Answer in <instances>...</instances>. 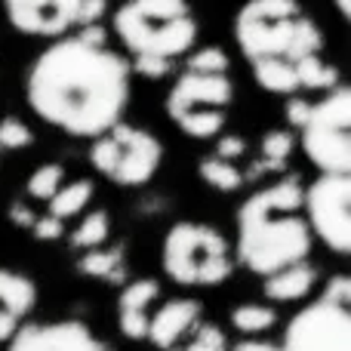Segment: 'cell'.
I'll return each mask as SVG.
<instances>
[{
    "mask_svg": "<svg viewBox=\"0 0 351 351\" xmlns=\"http://www.w3.org/2000/svg\"><path fill=\"white\" fill-rule=\"evenodd\" d=\"M197 173H200V179H204L206 185H213L216 191H237V188L243 185V179H247V176L237 170L234 160L219 158V154H210V158L200 160Z\"/></svg>",
    "mask_w": 351,
    "mask_h": 351,
    "instance_id": "obj_20",
    "label": "cell"
},
{
    "mask_svg": "<svg viewBox=\"0 0 351 351\" xmlns=\"http://www.w3.org/2000/svg\"><path fill=\"white\" fill-rule=\"evenodd\" d=\"M31 142H34V136H31V130L19 117H3L0 121V148L19 152V148H28Z\"/></svg>",
    "mask_w": 351,
    "mask_h": 351,
    "instance_id": "obj_27",
    "label": "cell"
},
{
    "mask_svg": "<svg viewBox=\"0 0 351 351\" xmlns=\"http://www.w3.org/2000/svg\"><path fill=\"white\" fill-rule=\"evenodd\" d=\"M93 182L90 179H77V182H62L59 188H56V194L47 200V213L49 216H56V219H71V216H77L80 210H86L90 206V200H93Z\"/></svg>",
    "mask_w": 351,
    "mask_h": 351,
    "instance_id": "obj_18",
    "label": "cell"
},
{
    "mask_svg": "<svg viewBox=\"0 0 351 351\" xmlns=\"http://www.w3.org/2000/svg\"><path fill=\"white\" fill-rule=\"evenodd\" d=\"M290 152H293V136L287 133V130H271V133H265V139H262V164L256 167V170H250V176H259L262 170L280 167L290 158Z\"/></svg>",
    "mask_w": 351,
    "mask_h": 351,
    "instance_id": "obj_24",
    "label": "cell"
},
{
    "mask_svg": "<svg viewBox=\"0 0 351 351\" xmlns=\"http://www.w3.org/2000/svg\"><path fill=\"white\" fill-rule=\"evenodd\" d=\"M10 219H12V222H16V225H22V228H31V222H34V213H31V210H25V204H12L10 206Z\"/></svg>",
    "mask_w": 351,
    "mask_h": 351,
    "instance_id": "obj_35",
    "label": "cell"
},
{
    "mask_svg": "<svg viewBox=\"0 0 351 351\" xmlns=\"http://www.w3.org/2000/svg\"><path fill=\"white\" fill-rule=\"evenodd\" d=\"M185 68H194V71H228V56L219 47H204L188 56Z\"/></svg>",
    "mask_w": 351,
    "mask_h": 351,
    "instance_id": "obj_28",
    "label": "cell"
},
{
    "mask_svg": "<svg viewBox=\"0 0 351 351\" xmlns=\"http://www.w3.org/2000/svg\"><path fill=\"white\" fill-rule=\"evenodd\" d=\"M62 182H65V167L62 164H43V167H37V170L28 176V194L47 204Z\"/></svg>",
    "mask_w": 351,
    "mask_h": 351,
    "instance_id": "obj_25",
    "label": "cell"
},
{
    "mask_svg": "<svg viewBox=\"0 0 351 351\" xmlns=\"http://www.w3.org/2000/svg\"><path fill=\"white\" fill-rule=\"evenodd\" d=\"M336 10H339L342 19H348L351 16V0H336Z\"/></svg>",
    "mask_w": 351,
    "mask_h": 351,
    "instance_id": "obj_37",
    "label": "cell"
},
{
    "mask_svg": "<svg viewBox=\"0 0 351 351\" xmlns=\"http://www.w3.org/2000/svg\"><path fill=\"white\" fill-rule=\"evenodd\" d=\"M315 278H317L315 268H311L305 259H299V262H290V265L278 268V271L265 274L262 290H265V296L271 299V302H296V299H302L311 293Z\"/></svg>",
    "mask_w": 351,
    "mask_h": 351,
    "instance_id": "obj_16",
    "label": "cell"
},
{
    "mask_svg": "<svg viewBox=\"0 0 351 351\" xmlns=\"http://www.w3.org/2000/svg\"><path fill=\"white\" fill-rule=\"evenodd\" d=\"M133 71L142 77H167L173 71V59H160V56H133Z\"/></svg>",
    "mask_w": 351,
    "mask_h": 351,
    "instance_id": "obj_29",
    "label": "cell"
},
{
    "mask_svg": "<svg viewBox=\"0 0 351 351\" xmlns=\"http://www.w3.org/2000/svg\"><path fill=\"white\" fill-rule=\"evenodd\" d=\"M111 234V219L105 210H93L84 216V222L74 228L71 234V243L74 247H84V250H93V247H102Z\"/></svg>",
    "mask_w": 351,
    "mask_h": 351,
    "instance_id": "obj_22",
    "label": "cell"
},
{
    "mask_svg": "<svg viewBox=\"0 0 351 351\" xmlns=\"http://www.w3.org/2000/svg\"><path fill=\"white\" fill-rule=\"evenodd\" d=\"M351 173H321L302 191V210L311 234H317L333 253L351 250Z\"/></svg>",
    "mask_w": 351,
    "mask_h": 351,
    "instance_id": "obj_9",
    "label": "cell"
},
{
    "mask_svg": "<svg viewBox=\"0 0 351 351\" xmlns=\"http://www.w3.org/2000/svg\"><path fill=\"white\" fill-rule=\"evenodd\" d=\"M28 231H34L37 241H56V237L65 234V222L47 213V216H37L34 222H31V228H28Z\"/></svg>",
    "mask_w": 351,
    "mask_h": 351,
    "instance_id": "obj_30",
    "label": "cell"
},
{
    "mask_svg": "<svg viewBox=\"0 0 351 351\" xmlns=\"http://www.w3.org/2000/svg\"><path fill=\"white\" fill-rule=\"evenodd\" d=\"M234 37L247 62L265 56L296 62L324 47L321 28L302 12L299 0H247L234 19Z\"/></svg>",
    "mask_w": 351,
    "mask_h": 351,
    "instance_id": "obj_3",
    "label": "cell"
},
{
    "mask_svg": "<svg viewBox=\"0 0 351 351\" xmlns=\"http://www.w3.org/2000/svg\"><path fill=\"white\" fill-rule=\"evenodd\" d=\"M84 0H3V12L19 34L62 37L77 28Z\"/></svg>",
    "mask_w": 351,
    "mask_h": 351,
    "instance_id": "obj_11",
    "label": "cell"
},
{
    "mask_svg": "<svg viewBox=\"0 0 351 351\" xmlns=\"http://www.w3.org/2000/svg\"><path fill=\"white\" fill-rule=\"evenodd\" d=\"M228 342H225V333L216 327V324H194L191 327V342L185 346V351H225Z\"/></svg>",
    "mask_w": 351,
    "mask_h": 351,
    "instance_id": "obj_26",
    "label": "cell"
},
{
    "mask_svg": "<svg viewBox=\"0 0 351 351\" xmlns=\"http://www.w3.org/2000/svg\"><path fill=\"white\" fill-rule=\"evenodd\" d=\"M327 302H336V305H351V280L346 274H336V278H330L327 290H324V296Z\"/></svg>",
    "mask_w": 351,
    "mask_h": 351,
    "instance_id": "obj_31",
    "label": "cell"
},
{
    "mask_svg": "<svg viewBox=\"0 0 351 351\" xmlns=\"http://www.w3.org/2000/svg\"><path fill=\"white\" fill-rule=\"evenodd\" d=\"M158 296H160V287L152 278L130 280L121 290V299H117V324H121V333L127 339H133V342L145 339L152 305L158 302Z\"/></svg>",
    "mask_w": 351,
    "mask_h": 351,
    "instance_id": "obj_15",
    "label": "cell"
},
{
    "mask_svg": "<svg viewBox=\"0 0 351 351\" xmlns=\"http://www.w3.org/2000/svg\"><path fill=\"white\" fill-rule=\"evenodd\" d=\"M243 152H247V142H243L241 136H222V139H219V145H216L219 158H228V160H237Z\"/></svg>",
    "mask_w": 351,
    "mask_h": 351,
    "instance_id": "obj_33",
    "label": "cell"
},
{
    "mask_svg": "<svg viewBox=\"0 0 351 351\" xmlns=\"http://www.w3.org/2000/svg\"><path fill=\"white\" fill-rule=\"evenodd\" d=\"M105 10H108V0H84V3H80L77 28H84V25H96L99 19L105 16Z\"/></svg>",
    "mask_w": 351,
    "mask_h": 351,
    "instance_id": "obj_32",
    "label": "cell"
},
{
    "mask_svg": "<svg viewBox=\"0 0 351 351\" xmlns=\"http://www.w3.org/2000/svg\"><path fill=\"white\" fill-rule=\"evenodd\" d=\"M10 351H108L86 324H22L10 336Z\"/></svg>",
    "mask_w": 351,
    "mask_h": 351,
    "instance_id": "obj_12",
    "label": "cell"
},
{
    "mask_svg": "<svg viewBox=\"0 0 351 351\" xmlns=\"http://www.w3.org/2000/svg\"><path fill=\"white\" fill-rule=\"evenodd\" d=\"M164 148L148 130L127 127L117 121L102 136H96L90 148V160L102 176H108L117 185H145L160 167Z\"/></svg>",
    "mask_w": 351,
    "mask_h": 351,
    "instance_id": "obj_8",
    "label": "cell"
},
{
    "mask_svg": "<svg viewBox=\"0 0 351 351\" xmlns=\"http://www.w3.org/2000/svg\"><path fill=\"white\" fill-rule=\"evenodd\" d=\"M308 108H311V102H305V99H299L296 93H293L290 102H287V121H290L293 127H302V121L308 117Z\"/></svg>",
    "mask_w": 351,
    "mask_h": 351,
    "instance_id": "obj_34",
    "label": "cell"
},
{
    "mask_svg": "<svg viewBox=\"0 0 351 351\" xmlns=\"http://www.w3.org/2000/svg\"><path fill=\"white\" fill-rule=\"evenodd\" d=\"M80 271L93 274V278H105V280H121L123 278V259H121V250H99L93 247L90 256L80 259Z\"/></svg>",
    "mask_w": 351,
    "mask_h": 351,
    "instance_id": "obj_23",
    "label": "cell"
},
{
    "mask_svg": "<svg viewBox=\"0 0 351 351\" xmlns=\"http://www.w3.org/2000/svg\"><path fill=\"white\" fill-rule=\"evenodd\" d=\"M114 34L133 56L179 59L197 40L188 0H127L114 12Z\"/></svg>",
    "mask_w": 351,
    "mask_h": 351,
    "instance_id": "obj_4",
    "label": "cell"
},
{
    "mask_svg": "<svg viewBox=\"0 0 351 351\" xmlns=\"http://www.w3.org/2000/svg\"><path fill=\"white\" fill-rule=\"evenodd\" d=\"M28 105L71 136H102L130 102V65L108 47L102 25L62 34L28 68Z\"/></svg>",
    "mask_w": 351,
    "mask_h": 351,
    "instance_id": "obj_1",
    "label": "cell"
},
{
    "mask_svg": "<svg viewBox=\"0 0 351 351\" xmlns=\"http://www.w3.org/2000/svg\"><path fill=\"white\" fill-rule=\"evenodd\" d=\"M234 99L228 71L185 68L167 96V114L191 139H213L225 127V108Z\"/></svg>",
    "mask_w": 351,
    "mask_h": 351,
    "instance_id": "obj_5",
    "label": "cell"
},
{
    "mask_svg": "<svg viewBox=\"0 0 351 351\" xmlns=\"http://www.w3.org/2000/svg\"><path fill=\"white\" fill-rule=\"evenodd\" d=\"M197 321H200V305L194 299H170L148 317L145 339L152 346H158L160 351H170L191 333V327Z\"/></svg>",
    "mask_w": 351,
    "mask_h": 351,
    "instance_id": "obj_13",
    "label": "cell"
},
{
    "mask_svg": "<svg viewBox=\"0 0 351 351\" xmlns=\"http://www.w3.org/2000/svg\"><path fill=\"white\" fill-rule=\"evenodd\" d=\"M228 243L213 225L179 222L164 237V271L185 287H219L231 274Z\"/></svg>",
    "mask_w": 351,
    "mask_h": 351,
    "instance_id": "obj_6",
    "label": "cell"
},
{
    "mask_svg": "<svg viewBox=\"0 0 351 351\" xmlns=\"http://www.w3.org/2000/svg\"><path fill=\"white\" fill-rule=\"evenodd\" d=\"M302 148L321 173H351V90L336 84L321 102H311L302 121Z\"/></svg>",
    "mask_w": 351,
    "mask_h": 351,
    "instance_id": "obj_7",
    "label": "cell"
},
{
    "mask_svg": "<svg viewBox=\"0 0 351 351\" xmlns=\"http://www.w3.org/2000/svg\"><path fill=\"white\" fill-rule=\"evenodd\" d=\"M37 302V287L31 278L0 268V342H10V336L25 324Z\"/></svg>",
    "mask_w": 351,
    "mask_h": 351,
    "instance_id": "obj_14",
    "label": "cell"
},
{
    "mask_svg": "<svg viewBox=\"0 0 351 351\" xmlns=\"http://www.w3.org/2000/svg\"><path fill=\"white\" fill-rule=\"evenodd\" d=\"M253 77L259 80L262 90L278 93V96H293L299 90V77L296 68H293L290 59H278V56H265V59H253Z\"/></svg>",
    "mask_w": 351,
    "mask_h": 351,
    "instance_id": "obj_17",
    "label": "cell"
},
{
    "mask_svg": "<svg viewBox=\"0 0 351 351\" xmlns=\"http://www.w3.org/2000/svg\"><path fill=\"white\" fill-rule=\"evenodd\" d=\"M308 219L302 213V185L287 176L243 200L237 213V259L256 274H271L311 253Z\"/></svg>",
    "mask_w": 351,
    "mask_h": 351,
    "instance_id": "obj_2",
    "label": "cell"
},
{
    "mask_svg": "<svg viewBox=\"0 0 351 351\" xmlns=\"http://www.w3.org/2000/svg\"><path fill=\"white\" fill-rule=\"evenodd\" d=\"M0 152H3V148H0Z\"/></svg>",
    "mask_w": 351,
    "mask_h": 351,
    "instance_id": "obj_38",
    "label": "cell"
},
{
    "mask_svg": "<svg viewBox=\"0 0 351 351\" xmlns=\"http://www.w3.org/2000/svg\"><path fill=\"white\" fill-rule=\"evenodd\" d=\"M278 324V311L271 305H262V302H243L231 311V327L241 330L247 336H256V333H265Z\"/></svg>",
    "mask_w": 351,
    "mask_h": 351,
    "instance_id": "obj_21",
    "label": "cell"
},
{
    "mask_svg": "<svg viewBox=\"0 0 351 351\" xmlns=\"http://www.w3.org/2000/svg\"><path fill=\"white\" fill-rule=\"evenodd\" d=\"M234 351H280V346H274V342H265V339H243V342H237Z\"/></svg>",
    "mask_w": 351,
    "mask_h": 351,
    "instance_id": "obj_36",
    "label": "cell"
},
{
    "mask_svg": "<svg viewBox=\"0 0 351 351\" xmlns=\"http://www.w3.org/2000/svg\"><path fill=\"white\" fill-rule=\"evenodd\" d=\"M280 351H351L348 305H336L327 299L311 302L287 324Z\"/></svg>",
    "mask_w": 351,
    "mask_h": 351,
    "instance_id": "obj_10",
    "label": "cell"
},
{
    "mask_svg": "<svg viewBox=\"0 0 351 351\" xmlns=\"http://www.w3.org/2000/svg\"><path fill=\"white\" fill-rule=\"evenodd\" d=\"M293 68H296V77H299V90H333L336 84H342L339 68L324 62L321 53L302 56V59L293 62Z\"/></svg>",
    "mask_w": 351,
    "mask_h": 351,
    "instance_id": "obj_19",
    "label": "cell"
}]
</instances>
